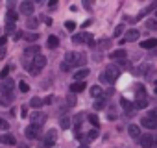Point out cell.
<instances>
[{
  "mask_svg": "<svg viewBox=\"0 0 157 148\" xmlns=\"http://www.w3.org/2000/svg\"><path fill=\"white\" fill-rule=\"evenodd\" d=\"M100 82H102V84H109V82H107V78H105V74H104V72L100 74Z\"/></svg>",
  "mask_w": 157,
  "mask_h": 148,
  "instance_id": "47",
  "label": "cell"
},
{
  "mask_svg": "<svg viewBox=\"0 0 157 148\" xmlns=\"http://www.w3.org/2000/svg\"><path fill=\"white\" fill-rule=\"evenodd\" d=\"M126 56H128V54H126V50H124V48H118V50H115V52H111V54H109V57H111V59H126Z\"/></svg>",
  "mask_w": 157,
  "mask_h": 148,
  "instance_id": "15",
  "label": "cell"
},
{
  "mask_svg": "<svg viewBox=\"0 0 157 148\" xmlns=\"http://www.w3.org/2000/svg\"><path fill=\"white\" fill-rule=\"evenodd\" d=\"M70 68H72V67H70V65H68L67 61H63V63H61V70H63V72H68Z\"/></svg>",
  "mask_w": 157,
  "mask_h": 148,
  "instance_id": "41",
  "label": "cell"
},
{
  "mask_svg": "<svg viewBox=\"0 0 157 148\" xmlns=\"http://www.w3.org/2000/svg\"><path fill=\"white\" fill-rule=\"evenodd\" d=\"M24 133H26V137H28V139H37V137L41 135V126L30 124V126L24 130Z\"/></svg>",
  "mask_w": 157,
  "mask_h": 148,
  "instance_id": "5",
  "label": "cell"
},
{
  "mask_svg": "<svg viewBox=\"0 0 157 148\" xmlns=\"http://www.w3.org/2000/svg\"><path fill=\"white\" fill-rule=\"evenodd\" d=\"M19 10H21V13H22V15H28V17H30V15L33 13L35 6H33L32 2H21V8H19Z\"/></svg>",
  "mask_w": 157,
  "mask_h": 148,
  "instance_id": "8",
  "label": "cell"
},
{
  "mask_svg": "<svg viewBox=\"0 0 157 148\" xmlns=\"http://www.w3.org/2000/svg\"><path fill=\"white\" fill-rule=\"evenodd\" d=\"M26 26H28V28H32V30H35V28L39 26V21H37L35 17H30V19H28V22H26Z\"/></svg>",
  "mask_w": 157,
  "mask_h": 148,
  "instance_id": "25",
  "label": "cell"
},
{
  "mask_svg": "<svg viewBox=\"0 0 157 148\" xmlns=\"http://www.w3.org/2000/svg\"><path fill=\"white\" fill-rule=\"evenodd\" d=\"M21 115H22V117H26V115H28V109H26V106L22 107V111H21Z\"/></svg>",
  "mask_w": 157,
  "mask_h": 148,
  "instance_id": "50",
  "label": "cell"
},
{
  "mask_svg": "<svg viewBox=\"0 0 157 148\" xmlns=\"http://www.w3.org/2000/svg\"><path fill=\"white\" fill-rule=\"evenodd\" d=\"M46 45H48L50 48H57V46H59V39H57L56 35H50L48 41H46Z\"/></svg>",
  "mask_w": 157,
  "mask_h": 148,
  "instance_id": "20",
  "label": "cell"
},
{
  "mask_svg": "<svg viewBox=\"0 0 157 148\" xmlns=\"http://www.w3.org/2000/svg\"><path fill=\"white\" fill-rule=\"evenodd\" d=\"M140 146L142 148L155 146V135H140Z\"/></svg>",
  "mask_w": 157,
  "mask_h": 148,
  "instance_id": "6",
  "label": "cell"
},
{
  "mask_svg": "<svg viewBox=\"0 0 157 148\" xmlns=\"http://www.w3.org/2000/svg\"><path fill=\"white\" fill-rule=\"evenodd\" d=\"M104 74H105V78H107V82H109V84H115V82H117V78L120 76V68H118L117 65H107V67H105V70H104Z\"/></svg>",
  "mask_w": 157,
  "mask_h": 148,
  "instance_id": "3",
  "label": "cell"
},
{
  "mask_svg": "<svg viewBox=\"0 0 157 148\" xmlns=\"http://www.w3.org/2000/svg\"><path fill=\"white\" fill-rule=\"evenodd\" d=\"M85 137H87V142H89V141H94V139H98V130H91L89 133H85Z\"/></svg>",
  "mask_w": 157,
  "mask_h": 148,
  "instance_id": "28",
  "label": "cell"
},
{
  "mask_svg": "<svg viewBox=\"0 0 157 148\" xmlns=\"http://www.w3.org/2000/svg\"><path fill=\"white\" fill-rule=\"evenodd\" d=\"M65 28L72 32V30H76V22H72V21H67V22H65Z\"/></svg>",
  "mask_w": 157,
  "mask_h": 148,
  "instance_id": "38",
  "label": "cell"
},
{
  "mask_svg": "<svg viewBox=\"0 0 157 148\" xmlns=\"http://www.w3.org/2000/svg\"><path fill=\"white\" fill-rule=\"evenodd\" d=\"M107 45H109V41H107V39H105V41H100V43H98V46H100V48H107Z\"/></svg>",
  "mask_w": 157,
  "mask_h": 148,
  "instance_id": "45",
  "label": "cell"
},
{
  "mask_svg": "<svg viewBox=\"0 0 157 148\" xmlns=\"http://www.w3.org/2000/svg\"><path fill=\"white\" fill-rule=\"evenodd\" d=\"M142 98H146L144 87H142V85H137V100H142Z\"/></svg>",
  "mask_w": 157,
  "mask_h": 148,
  "instance_id": "30",
  "label": "cell"
},
{
  "mask_svg": "<svg viewBox=\"0 0 157 148\" xmlns=\"http://www.w3.org/2000/svg\"><path fill=\"white\" fill-rule=\"evenodd\" d=\"M13 67L11 65H8V67H4V70L2 72H0V78H2V80H8V74H10V70H11Z\"/></svg>",
  "mask_w": 157,
  "mask_h": 148,
  "instance_id": "32",
  "label": "cell"
},
{
  "mask_svg": "<svg viewBox=\"0 0 157 148\" xmlns=\"http://www.w3.org/2000/svg\"><path fill=\"white\" fill-rule=\"evenodd\" d=\"M155 17H157V13H155Z\"/></svg>",
  "mask_w": 157,
  "mask_h": 148,
  "instance_id": "55",
  "label": "cell"
},
{
  "mask_svg": "<svg viewBox=\"0 0 157 148\" xmlns=\"http://www.w3.org/2000/svg\"><path fill=\"white\" fill-rule=\"evenodd\" d=\"M11 100H13V93H4L2 95V102L4 104H11Z\"/></svg>",
  "mask_w": 157,
  "mask_h": 148,
  "instance_id": "33",
  "label": "cell"
},
{
  "mask_svg": "<svg viewBox=\"0 0 157 148\" xmlns=\"http://www.w3.org/2000/svg\"><path fill=\"white\" fill-rule=\"evenodd\" d=\"M37 54H39V46H28V48L24 50V57H26V59L30 57V61H32Z\"/></svg>",
  "mask_w": 157,
  "mask_h": 148,
  "instance_id": "11",
  "label": "cell"
},
{
  "mask_svg": "<svg viewBox=\"0 0 157 148\" xmlns=\"http://www.w3.org/2000/svg\"><path fill=\"white\" fill-rule=\"evenodd\" d=\"M120 104H122V107H124L128 113H131V106H133V104H131L129 100H126V98H120Z\"/></svg>",
  "mask_w": 157,
  "mask_h": 148,
  "instance_id": "27",
  "label": "cell"
},
{
  "mask_svg": "<svg viewBox=\"0 0 157 148\" xmlns=\"http://www.w3.org/2000/svg\"><path fill=\"white\" fill-rule=\"evenodd\" d=\"M67 102H68V106H76V96L70 93V95L67 96Z\"/></svg>",
  "mask_w": 157,
  "mask_h": 148,
  "instance_id": "40",
  "label": "cell"
},
{
  "mask_svg": "<svg viewBox=\"0 0 157 148\" xmlns=\"http://www.w3.org/2000/svg\"><path fill=\"white\" fill-rule=\"evenodd\" d=\"M6 41H8L6 37H0V48H4V46H6Z\"/></svg>",
  "mask_w": 157,
  "mask_h": 148,
  "instance_id": "49",
  "label": "cell"
},
{
  "mask_svg": "<svg viewBox=\"0 0 157 148\" xmlns=\"http://www.w3.org/2000/svg\"><path fill=\"white\" fill-rule=\"evenodd\" d=\"M65 61H67L70 67H80V65H83V63H85V56H83V54H80V52H67Z\"/></svg>",
  "mask_w": 157,
  "mask_h": 148,
  "instance_id": "2",
  "label": "cell"
},
{
  "mask_svg": "<svg viewBox=\"0 0 157 148\" xmlns=\"http://www.w3.org/2000/svg\"><path fill=\"white\" fill-rule=\"evenodd\" d=\"M85 76H89V68H80V70L74 72V80L76 82H83Z\"/></svg>",
  "mask_w": 157,
  "mask_h": 148,
  "instance_id": "10",
  "label": "cell"
},
{
  "mask_svg": "<svg viewBox=\"0 0 157 148\" xmlns=\"http://www.w3.org/2000/svg\"><path fill=\"white\" fill-rule=\"evenodd\" d=\"M61 128H63V130H68V128H70V119H68V117H63V119H61Z\"/></svg>",
  "mask_w": 157,
  "mask_h": 148,
  "instance_id": "36",
  "label": "cell"
},
{
  "mask_svg": "<svg viewBox=\"0 0 157 148\" xmlns=\"http://www.w3.org/2000/svg\"><path fill=\"white\" fill-rule=\"evenodd\" d=\"M91 96L100 98V96H102V87H100V85H93V87H91Z\"/></svg>",
  "mask_w": 157,
  "mask_h": 148,
  "instance_id": "22",
  "label": "cell"
},
{
  "mask_svg": "<svg viewBox=\"0 0 157 148\" xmlns=\"http://www.w3.org/2000/svg\"><path fill=\"white\" fill-rule=\"evenodd\" d=\"M87 45H89V46H94V39H93V37H91V35H89V37H87Z\"/></svg>",
  "mask_w": 157,
  "mask_h": 148,
  "instance_id": "48",
  "label": "cell"
},
{
  "mask_svg": "<svg viewBox=\"0 0 157 148\" xmlns=\"http://www.w3.org/2000/svg\"><path fill=\"white\" fill-rule=\"evenodd\" d=\"M146 28L157 30V19H148V21H146Z\"/></svg>",
  "mask_w": 157,
  "mask_h": 148,
  "instance_id": "31",
  "label": "cell"
},
{
  "mask_svg": "<svg viewBox=\"0 0 157 148\" xmlns=\"http://www.w3.org/2000/svg\"><path fill=\"white\" fill-rule=\"evenodd\" d=\"M30 120H33L32 124L41 126V124L46 120V115H44V113H41V111H35V113H32V115H30Z\"/></svg>",
  "mask_w": 157,
  "mask_h": 148,
  "instance_id": "7",
  "label": "cell"
},
{
  "mask_svg": "<svg viewBox=\"0 0 157 148\" xmlns=\"http://www.w3.org/2000/svg\"><path fill=\"white\" fill-rule=\"evenodd\" d=\"M87 37H89V33L82 32V33H76V35L72 37V41H74V43H78V45H80V43H87Z\"/></svg>",
  "mask_w": 157,
  "mask_h": 148,
  "instance_id": "17",
  "label": "cell"
},
{
  "mask_svg": "<svg viewBox=\"0 0 157 148\" xmlns=\"http://www.w3.org/2000/svg\"><path fill=\"white\" fill-rule=\"evenodd\" d=\"M89 122H91L94 128H98V126H100V120H98V117H96V115H89Z\"/></svg>",
  "mask_w": 157,
  "mask_h": 148,
  "instance_id": "35",
  "label": "cell"
},
{
  "mask_svg": "<svg viewBox=\"0 0 157 148\" xmlns=\"http://www.w3.org/2000/svg\"><path fill=\"white\" fill-rule=\"evenodd\" d=\"M107 117H109V120H115V109H109L107 111Z\"/></svg>",
  "mask_w": 157,
  "mask_h": 148,
  "instance_id": "46",
  "label": "cell"
},
{
  "mask_svg": "<svg viewBox=\"0 0 157 148\" xmlns=\"http://www.w3.org/2000/svg\"><path fill=\"white\" fill-rule=\"evenodd\" d=\"M19 91H21V93H28V91H30V85H28L26 82H19Z\"/></svg>",
  "mask_w": 157,
  "mask_h": 148,
  "instance_id": "34",
  "label": "cell"
},
{
  "mask_svg": "<svg viewBox=\"0 0 157 148\" xmlns=\"http://www.w3.org/2000/svg\"><path fill=\"white\" fill-rule=\"evenodd\" d=\"M146 117H150V119H153V120H157V109H151Z\"/></svg>",
  "mask_w": 157,
  "mask_h": 148,
  "instance_id": "43",
  "label": "cell"
},
{
  "mask_svg": "<svg viewBox=\"0 0 157 148\" xmlns=\"http://www.w3.org/2000/svg\"><path fill=\"white\" fill-rule=\"evenodd\" d=\"M43 104H44V102H43L41 98H37V96H35V98H32V100H30V104H28V106H32L33 109H39Z\"/></svg>",
  "mask_w": 157,
  "mask_h": 148,
  "instance_id": "23",
  "label": "cell"
},
{
  "mask_svg": "<svg viewBox=\"0 0 157 148\" xmlns=\"http://www.w3.org/2000/svg\"><path fill=\"white\" fill-rule=\"evenodd\" d=\"M140 126L146 128V130H155V128H157V120H153V119H150V117H144V119L140 120Z\"/></svg>",
  "mask_w": 157,
  "mask_h": 148,
  "instance_id": "9",
  "label": "cell"
},
{
  "mask_svg": "<svg viewBox=\"0 0 157 148\" xmlns=\"http://www.w3.org/2000/svg\"><path fill=\"white\" fill-rule=\"evenodd\" d=\"M78 148H89V144H80Z\"/></svg>",
  "mask_w": 157,
  "mask_h": 148,
  "instance_id": "52",
  "label": "cell"
},
{
  "mask_svg": "<svg viewBox=\"0 0 157 148\" xmlns=\"http://www.w3.org/2000/svg\"><path fill=\"white\" fill-rule=\"evenodd\" d=\"M83 117H85L83 113H80V115H76V119H74V128H76V130H78V128L82 126V122H83L82 119H83Z\"/></svg>",
  "mask_w": 157,
  "mask_h": 148,
  "instance_id": "29",
  "label": "cell"
},
{
  "mask_svg": "<svg viewBox=\"0 0 157 148\" xmlns=\"http://www.w3.org/2000/svg\"><path fill=\"white\" fill-rule=\"evenodd\" d=\"M139 35H140V32H139V30H135V28H131V30H128V33H126L124 41H137V39H139Z\"/></svg>",
  "mask_w": 157,
  "mask_h": 148,
  "instance_id": "13",
  "label": "cell"
},
{
  "mask_svg": "<svg viewBox=\"0 0 157 148\" xmlns=\"http://www.w3.org/2000/svg\"><path fill=\"white\" fill-rule=\"evenodd\" d=\"M37 39H39L37 33H28V35H26V41H28V43H30V41L33 43V41H37Z\"/></svg>",
  "mask_w": 157,
  "mask_h": 148,
  "instance_id": "39",
  "label": "cell"
},
{
  "mask_svg": "<svg viewBox=\"0 0 157 148\" xmlns=\"http://www.w3.org/2000/svg\"><path fill=\"white\" fill-rule=\"evenodd\" d=\"M83 89H85V82H72V85H70L72 95H74V93H82Z\"/></svg>",
  "mask_w": 157,
  "mask_h": 148,
  "instance_id": "14",
  "label": "cell"
},
{
  "mask_svg": "<svg viewBox=\"0 0 157 148\" xmlns=\"http://www.w3.org/2000/svg\"><path fill=\"white\" fill-rule=\"evenodd\" d=\"M4 54H6V48H0V57H2Z\"/></svg>",
  "mask_w": 157,
  "mask_h": 148,
  "instance_id": "51",
  "label": "cell"
},
{
  "mask_svg": "<svg viewBox=\"0 0 157 148\" xmlns=\"http://www.w3.org/2000/svg\"><path fill=\"white\" fill-rule=\"evenodd\" d=\"M155 96H157V87H155Z\"/></svg>",
  "mask_w": 157,
  "mask_h": 148,
  "instance_id": "53",
  "label": "cell"
},
{
  "mask_svg": "<svg viewBox=\"0 0 157 148\" xmlns=\"http://www.w3.org/2000/svg\"><path fill=\"white\" fill-rule=\"evenodd\" d=\"M24 67H26V70H30L32 74H39V72H41V68H44V67H46V57H44L43 54H37L32 61H26V63H24Z\"/></svg>",
  "mask_w": 157,
  "mask_h": 148,
  "instance_id": "1",
  "label": "cell"
},
{
  "mask_svg": "<svg viewBox=\"0 0 157 148\" xmlns=\"http://www.w3.org/2000/svg\"><path fill=\"white\" fill-rule=\"evenodd\" d=\"M17 13L13 10H8V15H6V22H17Z\"/></svg>",
  "mask_w": 157,
  "mask_h": 148,
  "instance_id": "21",
  "label": "cell"
},
{
  "mask_svg": "<svg viewBox=\"0 0 157 148\" xmlns=\"http://www.w3.org/2000/svg\"><path fill=\"white\" fill-rule=\"evenodd\" d=\"M155 144H157V135H155Z\"/></svg>",
  "mask_w": 157,
  "mask_h": 148,
  "instance_id": "54",
  "label": "cell"
},
{
  "mask_svg": "<svg viewBox=\"0 0 157 148\" xmlns=\"http://www.w3.org/2000/svg\"><path fill=\"white\" fill-rule=\"evenodd\" d=\"M135 109H144L148 106V98H142V100H135Z\"/></svg>",
  "mask_w": 157,
  "mask_h": 148,
  "instance_id": "24",
  "label": "cell"
},
{
  "mask_svg": "<svg viewBox=\"0 0 157 148\" xmlns=\"http://www.w3.org/2000/svg\"><path fill=\"white\" fill-rule=\"evenodd\" d=\"M128 133L133 137V139H140V128L137 124H129L128 126Z\"/></svg>",
  "mask_w": 157,
  "mask_h": 148,
  "instance_id": "12",
  "label": "cell"
},
{
  "mask_svg": "<svg viewBox=\"0 0 157 148\" xmlns=\"http://www.w3.org/2000/svg\"><path fill=\"white\" fill-rule=\"evenodd\" d=\"M13 89H15V82H13V80H10V78H8V80H4V89H2V91H4V93H11Z\"/></svg>",
  "mask_w": 157,
  "mask_h": 148,
  "instance_id": "19",
  "label": "cell"
},
{
  "mask_svg": "<svg viewBox=\"0 0 157 148\" xmlns=\"http://www.w3.org/2000/svg\"><path fill=\"white\" fill-rule=\"evenodd\" d=\"M140 46H142L144 50H151V48L157 46V39H146V41L140 43Z\"/></svg>",
  "mask_w": 157,
  "mask_h": 148,
  "instance_id": "16",
  "label": "cell"
},
{
  "mask_svg": "<svg viewBox=\"0 0 157 148\" xmlns=\"http://www.w3.org/2000/svg\"><path fill=\"white\" fill-rule=\"evenodd\" d=\"M56 137H57V131H56V130H50V131L44 135V141L41 142V148H52L54 142H56Z\"/></svg>",
  "mask_w": 157,
  "mask_h": 148,
  "instance_id": "4",
  "label": "cell"
},
{
  "mask_svg": "<svg viewBox=\"0 0 157 148\" xmlns=\"http://www.w3.org/2000/svg\"><path fill=\"white\" fill-rule=\"evenodd\" d=\"M15 30V22H6V32H13Z\"/></svg>",
  "mask_w": 157,
  "mask_h": 148,
  "instance_id": "42",
  "label": "cell"
},
{
  "mask_svg": "<svg viewBox=\"0 0 157 148\" xmlns=\"http://www.w3.org/2000/svg\"><path fill=\"white\" fill-rule=\"evenodd\" d=\"M8 128H10V124L4 119H0V130H8Z\"/></svg>",
  "mask_w": 157,
  "mask_h": 148,
  "instance_id": "44",
  "label": "cell"
},
{
  "mask_svg": "<svg viewBox=\"0 0 157 148\" xmlns=\"http://www.w3.org/2000/svg\"><path fill=\"white\" fill-rule=\"evenodd\" d=\"M104 107H105V98H98V100L94 102V109L100 111V109H104Z\"/></svg>",
  "mask_w": 157,
  "mask_h": 148,
  "instance_id": "26",
  "label": "cell"
},
{
  "mask_svg": "<svg viewBox=\"0 0 157 148\" xmlns=\"http://www.w3.org/2000/svg\"><path fill=\"white\" fill-rule=\"evenodd\" d=\"M122 33H124V26H122V24H118V26L115 28V33H113V35H115V37H118V35H122Z\"/></svg>",
  "mask_w": 157,
  "mask_h": 148,
  "instance_id": "37",
  "label": "cell"
},
{
  "mask_svg": "<svg viewBox=\"0 0 157 148\" xmlns=\"http://www.w3.org/2000/svg\"><path fill=\"white\" fill-rule=\"evenodd\" d=\"M0 142L2 144H15V137L10 133H4V135H0Z\"/></svg>",
  "mask_w": 157,
  "mask_h": 148,
  "instance_id": "18",
  "label": "cell"
}]
</instances>
